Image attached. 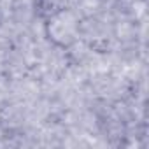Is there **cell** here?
<instances>
[{
	"instance_id": "cell-1",
	"label": "cell",
	"mask_w": 149,
	"mask_h": 149,
	"mask_svg": "<svg viewBox=\"0 0 149 149\" xmlns=\"http://www.w3.org/2000/svg\"><path fill=\"white\" fill-rule=\"evenodd\" d=\"M44 33L53 46L60 49H68L79 40V18L70 9H56L47 16L44 23Z\"/></svg>"
}]
</instances>
